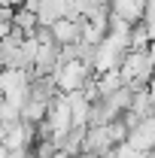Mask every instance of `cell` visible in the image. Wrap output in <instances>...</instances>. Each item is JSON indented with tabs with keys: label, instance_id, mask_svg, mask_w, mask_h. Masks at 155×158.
<instances>
[{
	"label": "cell",
	"instance_id": "1",
	"mask_svg": "<svg viewBox=\"0 0 155 158\" xmlns=\"http://www.w3.org/2000/svg\"><path fill=\"white\" fill-rule=\"evenodd\" d=\"M119 73H122L125 82H143V85H149V79L155 73V58L149 55V49H128L122 64H119Z\"/></svg>",
	"mask_w": 155,
	"mask_h": 158
},
{
	"label": "cell",
	"instance_id": "2",
	"mask_svg": "<svg viewBox=\"0 0 155 158\" xmlns=\"http://www.w3.org/2000/svg\"><path fill=\"white\" fill-rule=\"evenodd\" d=\"M88 76H97V73H94V67H88L82 61H64L58 70H55V82H58V88L64 94L67 91H79Z\"/></svg>",
	"mask_w": 155,
	"mask_h": 158
},
{
	"label": "cell",
	"instance_id": "3",
	"mask_svg": "<svg viewBox=\"0 0 155 158\" xmlns=\"http://www.w3.org/2000/svg\"><path fill=\"white\" fill-rule=\"evenodd\" d=\"M116 146H119V143L113 140L110 125H88V134H85V143H82V152L103 158L110 149H116Z\"/></svg>",
	"mask_w": 155,
	"mask_h": 158
},
{
	"label": "cell",
	"instance_id": "4",
	"mask_svg": "<svg viewBox=\"0 0 155 158\" xmlns=\"http://www.w3.org/2000/svg\"><path fill=\"white\" fill-rule=\"evenodd\" d=\"M128 143H131L134 149H140V152L155 149V116L140 118V125L131 128V134H128Z\"/></svg>",
	"mask_w": 155,
	"mask_h": 158
},
{
	"label": "cell",
	"instance_id": "5",
	"mask_svg": "<svg viewBox=\"0 0 155 158\" xmlns=\"http://www.w3.org/2000/svg\"><path fill=\"white\" fill-rule=\"evenodd\" d=\"M52 27V37L58 46H67V43H79L82 40V21H73V19H58L49 24Z\"/></svg>",
	"mask_w": 155,
	"mask_h": 158
},
{
	"label": "cell",
	"instance_id": "6",
	"mask_svg": "<svg viewBox=\"0 0 155 158\" xmlns=\"http://www.w3.org/2000/svg\"><path fill=\"white\" fill-rule=\"evenodd\" d=\"M113 12L122 15L125 21L137 24V21H143V15H146V0H113Z\"/></svg>",
	"mask_w": 155,
	"mask_h": 158
},
{
	"label": "cell",
	"instance_id": "7",
	"mask_svg": "<svg viewBox=\"0 0 155 158\" xmlns=\"http://www.w3.org/2000/svg\"><path fill=\"white\" fill-rule=\"evenodd\" d=\"M67 103H70V113H73V125H88V116H91V100L79 91H67Z\"/></svg>",
	"mask_w": 155,
	"mask_h": 158
},
{
	"label": "cell",
	"instance_id": "8",
	"mask_svg": "<svg viewBox=\"0 0 155 158\" xmlns=\"http://www.w3.org/2000/svg\"><path fill=\"white\" fill-rule=\"evenodd\" d=\"M49 103H52V100H43V98H34V94H31V98L21 103V118H24V122H34V125L43 122V118L49 116Z\"/></svg>",
	"mask_w": 155,
	"mask_h": 158
},
{
	"label": "cell",
	"instance_id": "9",
	"mask_svg": "<svg viewBox=\"0 0 155 158\" xmlns=\"http://www.w3.org/2000/svg\"><path fill=\"white\" fill-rule=\"evenodd\" d=\"M19 31H24V37H34L40 27V15L34 12V9H27V6H19L15 9V21H12Z\"/></svg>",
	"mask_w": 155,
	"mask_h": 158
},
{
	"label": "cell",
	"instance_id": "10",
	"mask_svg": "<svg viewBox=\"0 0 155 158\" xmlns=\"http://www.w3.org/2000/svg\"><path fill=\"white\" fill-rule=\"evenodd\" d=\"M149 27H146V21H137L134 27H131V49H149Z\"/></svg>",
	"mask_w": 155,
	"mask_h": 158
},
{
	"label": "cell",
	"instance_id": "11",
	"mask_svg": "<svg viewBox=\"0 0 155 158\" xmlns=\"http://www.w3.org/2000/svg\"><path fill=\"white\" fill-rule=\"evenodd\" d=\"M0 118H3V122H9V125L21 122V106H15L12 100H6L3 94H0Z\"/></svg>",
	"mask_w": 155,
	"mask_h": 158
},
{
	"label": "cell",
	"instance_id": "12",
	"mask_svg": "<svg viewBox=\"0 0 155 158\" xmlns=\"http://www.w3.org/2000/svg\"><path fill=\"white\" fill-rule=\"evenodd\" d=\"M116 158H146V152L134 149V146L125 140V143H119V146H116Z\"/></svg>",
	"mask_w": 155,
	"mask_h": 158
},
{
	"label": "cell",
	"instance_id": "13",
	"mask_svg": "<svg viewBox=\"0 0 155 158\" xmlns=\"http://www.w3.org/2000/svg\"><path fill=\"white\" fill-rule=\"evenodd\" d=\"M0 21L12 24V21H15V6H0Z\"/></svg>",
	"mask_w": 155,
	"mask_h": 158
},
{
	"label": "cell",
	"instance_id": "14",
	"mask_svg": "<svg viewBox=\"0 0 155 158\" xmlns=\"http://www.w3.org/2000/svg\"><path fill=\"white\" fill-rule=\"evenodd\" d=\"M9 128H12V125H9V122H3V118H0V143H3V140H6V134H9Z\"/></svg>",
	"mask_w": 155,
	"mask_h": 158
},
{
	"label": "cell",
	"instance_id": "15",
	"mask_svg": "<svg viewBox=\"0 0 155 158\" xmlns=\"http://www.w3.org/2000/svg\"><path fill=\"white\" fill-rule=\"evenodd\" d=\"M146 158H155V149H149V152H146Z\"/></svg>",
	"mask_w": 155,
	"mask_h": 158
},
{
	"label": "cell",
	"instance_id": "16",
	"mask_svg": "<svg viewBox=\"0 0 155 158\" xmlns=\"http://www.w3.org/2000/svg\"><path fill=\"white\" fill-rule=\"evenodd\" d=\"M110 3H113V0H110Z\"/></svg>",
	"mask_w": 155,
	"mask_h": 158
}]
</instances>
